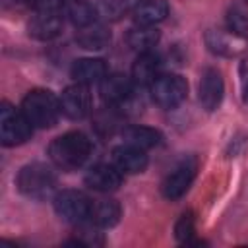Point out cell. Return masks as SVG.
<instances>
[{"mask_svg": "<svg viewBox=\"0 0 248 248\" xmlns=\"http://www.w3.org/2000/svg\"><path fill=\"white\" fill-rule=\"evenodd\" d=\"M50 161L62 170L79 169L91 155V140L83 132H66L48 145Z\"/></svg>", "mask_w": 248, "mask_h": 248, "instance_id": "1", "label": "cell"}, {"mask_svg": "<svg viewBox=\"0 0 248 248\" xmlns=\"http://www.w3.org/2000/svg\"><path fill=\"white\" fill-rule=\"evenodd\" d=\"M21 110L27 116V120L37 128H50L56 124L62 107L60 99L48 89H33L25 95L21 103Z\"/></svg>", "mask_w": 248, "mask_h": 248, "instance_id": "2", "label": "cell"}, {"mask_svg": "<svg viewBox=\"0 0 248 248\" xmlns=\"http://www.w3.org/2000/svg\"><path fill=\"white\" fill-rule=\"evenodd\" d=\"M56 174L48 165L31 163L25 165L17 174V188L31 200H46L56 192Z\"/></svg>", "mask_w": 248, "mask_h": 248, "instance_id": "3", "label": "cell"}, {"mask_svg": "<svg viewBox=\"0 0 248 248\" xmlns=\"http://www.w3.org/2000/svg\"><path fill=\"white\" fill-rule=\"evenodd\" d=\"M33 124L27 120L23 110H16L10 103L0 107V140L4 145H19L31 138Z\"/></svg>", "mask_w": 248, "mask_h": 248, "instance_id": "4", "label": "cell"}, {"mask_svg": "<svg viewBox=\"0 0 248 248\" xmlns=\"http://www.w3.org/2000/svg\"><path fill=\"white\" fill-rule=\"evenodd\" d=\"M151 99L155 105H159L161 108H174L178 107L186 95H188V83L182 76L178 74H161L151 85Z\"/></svg>", "mask_w": 248, "mask_h": 248, "instance_id": "5", "label": "cell"}, {"mask_svg": "<svg viewBox=\"0 0 248 248\" xmlns=\"http://www.w3.org/2000/svg\"><path fill=\"white\" fill-rule=\"evenodd\" d=\"M54 211L60 219L72 225H79L89 221L91 213V200L78 190H62L54 196Z\"/></svg>", "mask_w": 248, "mask_h": 248, "instance_id": "6", "label": "cell"}, {"mask_svg": "<svg viewBox=\"0 0 248 248\" xmlns=\"http://www.w3.org/2000/svg\"><path fill=\"white\" fill-rule=\"evenodd\" d=\"M196 169H198V163H196L194 157H184L178 165H174V169L161 182L163 196L167 200L182 198L188 192V188H190V184H192V180L196 176Z\"/></svg>", "mask_w": 248, "mask_h": 248, "instance_id": "7", "label": "cell"}, {"mask_svg": "<svg viewBox=\"0 0 248 248\" xmlns=\"http://www.w3.org/2000/svg\"><path fill=\"white\" fill-rule=\"evenodd\" d=\"M91 105H93V97H91L89 85H85V83L76 81L74 85L66 87L60 97L62 112L72 120L85 118L91 112Z\"/></svg>", "mask_w": 248, "mask_h": 248, "instance_id": "8", "label": "cell"}, {"mask_svg": "<svg viewBox=\"0 0 248 248\" xmlns=\"http://www.w3.org/2000/svg\"><path fill=\"white\" fill-rule=\"evenodd\" d=\"M132 87H134V81L132 78L124 76V74H107L103 78V81L99 83V91H101V97L105 99V103L108 105H124L134 93H132Z\"/></svg>", "mask_w": 248, "mask_h": 248, "instance_id": "9", "label": "cell"}, {"mask_svg": "<svg viewBox=\"0 0 248 248\" xmlns=\"http://www.w3.org/2000/svg\"><path fill=\"white\" fill-rule=\"evenodd\" d=\"M122 170L108 163H99L91 167L85 174V184L97 192H114L122 184Z\"/></svg>", "mask_w": 248, "mask_h": 248, "instance_id": "10", "label": "cell"}, {"mask_svg": "<svg viewBox=\"0 0 248 248\" xmlns=\"http://www.w3.org/2000/svg\"><path fill=\"white\" fill-rule=\"evenodd\" d=\"M205 45L213 54L219 56H238L244 50V37L234 35L232 31H221V29H209L205 33Z\"/></svg>", "mask_w": 248, "mask_h": 248, "instance_id": "11", "label": "cell"}, {"mask_svg": "<svg viewBox=\"0 0 248 248\" xmlns=\"http://www.w3.org/2000/svg\"><path fill=\"white\" fill-rule=\"evenodd\" d=\"M27 31L33 39L50 41L62 31V16L60 12H35L27 21Z\"/></svg>", "mask_w": 248, "mask_h": 248, "instance_id": "12", "label": "cell"}, {"mask_svg": "<svg viewBox=\"0 0 248 248\" xmlns=\"http://www.w3.org/2000/svg\"><path fill=\"white\" fill-rule=\"evenodd\" d=\"M225 85L223 78L215 68H207L200 79V103L205 110H215L223 101Z\"/></svg>", "mask_w": 248, "mask_h": 248, "instance_id": "13", "label": "cell"}, {"mask_svg": "<svg viewBox=\"0 0 248 248\" xmlns=\"http://www.w3.org/2000/svg\"><path fill=\"white\" fill-rule=\"evenodd\" d=\"M112 165L118 167L124 174L143 172L147 167V155L143 149L134 147L130 143H122L112 149Z\"/></svg>", "mask_w": 248, "mask_h": 248, "instance_id": "14", "label": "cell"}, {"mask_svg": "<svg viewBox=\"0 0 248 248\" xmlns=\"http://www.w3.org/2000/svg\"><path fill=\"white\" fill-rule=\"evenodd\" d=\"M159 76H161V58L153 50L138 54L132 66L134 85H151Z\"/></svg>", "mask_w": 248, "mask_h": 248, "instance_id": "15", "label": "cell"}, {"mask_svg": "<svg viewBox=\"0 0 248 248\" xmlns=\"http://www.w3.org/2000/svg\"><path fill=\"white\" fill-rule=\"evenodd\" d=\"M122 209L120 203L116 200L110 198H103V200H93L91 202V213H89V221L93 225H97L99 229H110L120 221Z\"/></svg>", "mask_w": 248, "mask_h": 248, "instance_id": "16", "label": "cell"}, {"mask_svg": "<svg viewBox=\"0 0 248 248\" xmlns=\"http://www.w3.org/2000/svg\"><path fill=\"white\" fill-rule=\"evenodd\" d=\"M107 64L101 58H79L72 66V78L78 83H101L103 78L107 76Z\"/></svg>", "mask_w": 248, "mask_h": 248, "instance_id": "17", "label": "cell"}, {"mask_svg": "<svg viewBox=\"0 0 248 248\" xmlns=\"http://www.w3.org/2000/svg\"><path fill=\"white\" fill-rule=\"evenodd\" d=\"M132 16L138 25H157L169 16V6L165 0H141L132 8Z\"/></svg>", "mask_w": 248, "mask_h": 248, "instance_id": "18", "label": "cell"}, {"mask_svg": "<svg viewBox=\"0 0 248 248\" xmlns=\"http://www.w3.org/2000/svg\"><path fill=\"white\" fill-rule=\"evenodd\" d=\"M159 31L155 25H134L128 29L126 33V43L132 50H136L138 54L141 52H149L153 50V46L159 43Z\"/></svg>", "mask_w": 248, "mask_h": 248, "instance_id": "19", "label": "cell"}, {"mask_svg": "<svg viewBox=\"0 0 248 248\" xmlns=\"http://www.w3.org/2000/svg\"><path fill=\"white\" fill-rule=\"evenodd\" d=\"M76 41L79 46H83L87 50H103L110 43V31L103 23L95 21L91 25L81 27L76 35Z\"/></svg>", "mask_w": 248, "mask_h": 248, "instance_id": "20", "label": "cell"}, {"mask_svg": "<svg viewBox=\"0 0 248 248\" xmlns=\"http://www.w3.org/2000/svg\"><path fill=\"white\" fill-rule=\"evenodd\" d=\"M62 10H64L66 17H68L78 29L95 23V19H97V16H99V14H97V8H95L91 2H87V0H66V4H64Z\"/></svg>", "mask_w": 248, "mask_h": 248, "instance_id": "21", "label": "cell"}, {"mask_svg": "<svg viewBox=\"0 0 248 248\" xmlns=\"http://www.w3.org/2000/svg\"><path fill=\"white\" fill-rule=\"evenodd\" d=\"M124 136V143H130L134 147H140V149H151V147H157L163 140V136L153 130V128H147V126H130V128H124L122 132Z\"/></svg>", "mask_w": 248, "mask_h": 248, "instance_id": "22", "label": "cell"}, {"mask_svg": "<svg viewBox=\"0 0 248 248\" xmlns=\"http://www.w3.org/2000/svg\"><path fill=\"white\" fill-rule=\"evenodd\" d=\"M122 122H124V112L116 105H108L95 114V130L101 136H112L118 128H122Z\"/></svg>", "mask_w": 248, "mask_h": 248, "instance_id": "23", "label": "cell"}, {"mask_svg": "<svg viewBox=\"0 0 248 248\" xmlns=\"http://www.w3.org/2000/svg\"><path fill=\"white\" fill-rule=\"evenodd\" d=\"M227 25H229V31H232L234 35L246 37L248 35V14L240 6H232L227 12Z\"/></svg>", "mask_w": 248, "mask_h": 248, "instance_id": "24", "label": "cell"}, {"mask_svg": "<svg viewBox=\"0 0 248 248\" xmlns=\"http://www.w3.org/2000/svg\"><path fill=\"white\" fill-rule=\"evenodd\" d=\"M97 14L107 17V19H118L120 16H124L130 8L128 0H99V4L95 6Z\"/></svg>", "mask_w": 248, "mask_h": 248, "instance_id": "25", "label": "cell"}, {"mask_svg": "<svg viewBox=\"0 0 248 248\" xmlns=\"http://www.w3.org/2000/svg\"><path fill=\"white\" fill-rule=\"evenodd\" d=\"M192 234H194V215L192 211H186L180 215V219L174 225V236L180 242H190Z\"/></svg>", "mask_w": 248, "mask_h": 248, "instance_id": "26", "label": "cell"}, {"mask_svg": "<svg viewBox=\"0 0 248 248\" xmlns=\"http://www.w3.org/2000/svg\"><path fill=\"white\" fill-rule=\"evenodd\" d=\"M35 12H60L66 0H25Z\"/></svg>", "mask_w": 248, "mask_h": 248, "instance_id": "27", "label": "cell"}, {"mask_svg": "<svg viewBox=\"0 0 248 248\" xmlns=\"http://www.w3.org/2000/svg\"><path fill=\"white\" fill-rule=\"evenodd\" d=\"M244 99L248 101V81H246V85H244Z\"/></svg>", "mask_w": 248, "mask_h": 248, "instance_id": "28", "label": "cell"}]
</instances>
